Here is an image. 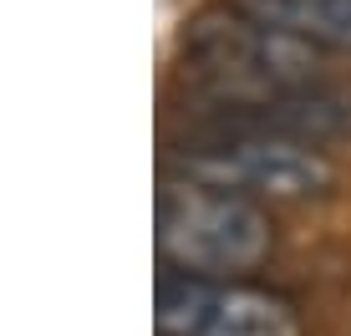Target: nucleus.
Here are the masks:
<instances>
[{
    "mask_svg": "<svg viewBox=\"0 0 351 336\" xmlns=\"http://www.w3.org/2000/svg\"><path fill=\"white\" fill-rule=\"evenodd\" d=\"M153 245H158V260L178 275L245 280L270 260L275 224L265 204L173 173L163 178L153 204Z\"/></svg>",
    "mask_w": 351,
    "mask_h": 336,
    "instance_id": "1",
    "label": "nucleus"
},
{
    "mask_svg": "<svg viewBox=\"0 0 351 336\" xmlns=\"http://www.w3.org/2000/svg\"><path fill=\"white\" fill-rule=\"evenodd\" d=\"M173 173L255 204H311L336 189V163L326 158V148L219 123H199L184 138V148L173 153Z\"/></svg>",
    "mask_w": 351,
    "mask_h": 336,
    "instance_id": "2",
    "label": "nucleus"
},
{
    "mask_svg": "<svg viewBox=\"0 0 351 336\" xmlns=\"http://www.w3.org/2000/svg\"><path fill=\"white\" fill-rule=\"evenodd\" d=\"M184 51L199 62V71L214 82L219 97H260V92L321 87L326 82L321 46L250 16L234 0H224L219 10H204L193 21L184 31Z\"/></svg>",
    "mask_w": 351,
    "mask_h": 336,
    "instance_id": "3",
    "label": "nucleus"
},
{
    "mask_svg": "<svg viewBox=\"0 0 351 336\" xmlns=\"http://www.w3.org/2000/svg\"><path fill=\"white\" fill-rule=\"evenodd\" d=\"M158 336H306L300 306L250 280L168 270L153 296Z\"/></svg>",
    "mask_w": 351,
    "mask_h": 336,
    "instance_id": "4",
    "label": "nucleus"
},
{
    "mask_svg": "<svg viewBox=\"0 0 351 336\" xmlns=\"http://www.w3.org/2000/svg\"><path fill=\"white\" fill-rule=\"evenodd\" d=\"M234 5L321 51L351 56V0H234Z\"/></svg>",
    "mask_w": 351,
    "mask_h": 336,
    "instance_id": "5",
    "label": "nucleus"
}]
</instances>
